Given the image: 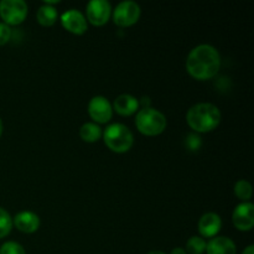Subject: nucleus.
<instances>
[{"mask_svg":"<svg viewBox=\"0 0 254 254\" xmlns=\"http://www.w3.org/2000/svg\"><path fill=\"white\" fill-rule=\"evenodd\" d=\"M221 68V56L211 45H200L189 54L186 69L189 74L198 81L211 79Z\"/></svg>","mask_w":254,"mask_h":254,"instance_id":"f257e3e1","label":"nucleus"},{"mask_svg":"<svg viewBox=\"0 0 254 254\" xmlns=\"http://www.w3.org/2000/svg\"><path fill=\"white\" fill-rule=\"evenodd\" d=\"M186 121L190 128L197 133H208L220 124L221 112L212 103H198L189 109Z\"/></svg>","mask_w":254,"mask_h":254,"instance_id":"f03ea898","label":"nucleus"},{"mask_svg":"<svg viewBox=\"0 0 254 254\" xmlns=\"http://www.w3.org/2000/svg\"><path fill=\"white\" fill-rule=\"evenodd\" d=\"M104 143L114 153H127L130 150L134 144L133 133L128 127L121 123H114L109 126L103 133Z\"/></svg>","mask_w":254,"mask_h":254,"instance_id":"7ed1b4c3","label":"nucleus"},{"mask_svg":"<svg viewBox=\"0 0 254 254\" xmlns=\"http://www.w3.org/2000/svg\"><path fill=\"white\" fill-rule=\"evenodd\" d=\"M135 126L144 135L155 136L165 130L166 118L161 112L145 107L136 114Z\"/></svg>","mask_w":254,"mask_h":254,"instance_id":"20e7f679","label":"nucleus"},{"mask_svg":"<svg viewBox=\"0 0 254 254\" xmlns=\"http://www.w3.org/2000/svg\"><path fill=\"white\" fill-rule=\"evenodd\" d=\"M27 15V5L22 0H2L0 1V16L4 24L19 25Z\"/></svg>","mask_w":254,"mask_h":254,"instance_id":"39448f33","label":"nucleus"},{"mask_svg":"<svg viewBox=\"0 0 254 254\" xmlns=\"http://www.w3.org/2000/svg\"><path fill=\"white\" fill-rule=\"evenodd\" d=\"M140 17V7L134 1H122L113 11V21L119 27H129Z\"/></svg>","mask_w":254,"mask_h":254,"instance_id":"423d86ee","label":"nucleus"},{"mask_svg":"<svg viewBox=\"0 0 254 254\" xmlns=\"http://www.w3.org/2000/svg\"><path fill=\"white\" fill-rule=\"evenodd\" d=\"M87 20L94 26H103L112 15V6L107 0H92L87 5Z\"/></svg>","mask_w":254,"mask_h":254,"instance_id":"0eeeda50","label":"nucleus"},{"mask_svg":"<svg viewBox=\"0 0 254 254\" xmlns=\"http://www.w3.org/2000/svg\"><path fill=\"white\" fill-rule=\"evenodd\" d=\"M89 117L96 123L104 124L108 123L113 117V107L111 106L109 101L102 96L93 97L88 104Z\"/></svg>","mask_w":254,"mask_h":254,"instance_id":"6e6552de","label":"nucleus"},{"mask_svg":"<svg viewBox=\"0 0 254 254\" xmlns=\"http://www.w3.org/2000/svg\"><path fill=\"white\" fill-rule=\"evenodd\" d=\"M233 225L237 230L251 231L254 226V206L251 202H243L235 208L232 215Z\"/></svg>","mask_w":254,"mask_h":254,"instance_id":"1a4fd4ad","label":"nucleus"},{"mask_svg":"<svg viewBox=\"0 0 254 254\" xmlns=\"http://www.w3.org/2000/svg\"><path fill=\"white\" fill-rule=\"evenodd\" d=\"M61 24L71 34L83 35L87 31L86 17L78 10L71 9L64 12L61 16Z\"/></svg>","mask_w":254,"mask_h":254,"instance_id":"9d476101","label":"nucleus"},{"mask_svg":"<svg viewBox=\"0 0 254 254\" xmlns=\"http://www.w3.org/2000/svg\"><path fill=\"white\" fill-rule=\"evenodd\" d=\"M222 227V220L215 212L205 213L198 222V232L205 238L215 237Z\"/></svg>","mask_w":254,"mask_h":254,"instance_id":"9b49d317","label":"nucleus"},{"mask_svg":"<svg viewBox=\"0 0 254 254\" xmlns=\"http://www.w3.org/2000/svg\"><path fill=\"white\" fill-rule=\"evenodd\" d=\"M12 225L16 226L17 230L24 233H34L39 230L40 218L31 211H22L15 216Z\"/></svg>","mask_w":254,"mask_h":254,"instance_id":"f8f14e48","label":"nucleus"},{"mask_svg":"<svg viewBox=\"0 0 254 254\" xmlns=\"http://www.w3.org/2000/svg\"><path fill=\"white\" fill-rule=\"evenodd\" d=\"M113 108L121 116L129 117L139 109V101L130 94H121L114 101Z\"/></svg>","mask_w":254,"mask_h":254,"instance_id":"ddd939ff","label":"nucleus"},{"mask_svg":"<svg viewBox=\"0 0 254 254\" xmlns=\"http://www.w3.org/2000/svg\"><path fill=\"white\" fill-rule=\"evenodd\" d=\"M207 254H236V245L228 237H215L206 245Z\"/></svg>","mask_w":254,"mask_h":254,"instance_id":"4468645a","label":"nucleus"},{"mask_svg":"<svg viewBox=\"0 0 254 254\" xmlns=\"http://www.w3.org/2000/svg\"><path fill=\"white\" fill-rule=\"evenodd\" d=\"M81 139L86 143H96L102 136V129L96 123H86L79 129Z\"/></svg>","mask_w":254,"mask_h":254,"instance_id":"2eb2a0df","label":"nucleus"},{"mask_svg":"<svg viewBox=\"0 0 254 254\" xmlns=\"http://www.w3.org/2000/svg\"><path fill=\"white\" fill-rule=\"evenodd\" d=\"M36 19L42 26H52L57 20V11L51 5L44 4L37 10Z\"/></svg>","mask_w":254,"mask_h":254,"instance_id":"dca6fc26","label":"nucleus"},{"mask_svg":"<svg viewBox=\"0 0 254 254\" xmlns=\"http://www.w3.org/2000/svg\"><path fill=\"white\" fill-rule=\"evenodd\" d=\"M252 185L246 180L237 181L235 185V193L240 200L247 202L251 197H252Z\"/></svg>","mask_w":254,"mask_h":254,"instance_id":"f3484780","label":"nucleus"},{"mask_svg":"<svg viewBox=\"0 0 254 254\" xmlns=\"http://www.w3.org/2000/svg\"><path fill=\"white\" fill-rule=\"evenodd\" d=\"M206 245L202 237H191L186 243V253L188 254H203L206 251Z\"/></svg>","mask_w":254,"mask_h":254,"instance_id":"a211bd4d","label":"nucleus"},{"mask_svg":"<svg viewBox=\"0 0 254 254\" xmlns=\"http://www.w3.org/2000/svg\"><path fill=\"white\" fill-rule=\"evenodd\" d=\"M12 228V218L9 212L0 207V240L6 237Z\"/></svg>","mask_w":254,"mask_h":254,"instance_id":"6ab92c4d","label":"nucleus"},{"mask_svg":"<svg viewBox=\"0 0 254 254\" xmlns=\"http://www.w3.org/2000/svg\"><path fill=\"white\" fill-rule=\"evenodd\" d=\"M0 254H26V252H25V250L22 248L21 245L10 241V242L4 243V245L1 246V248H0Z\"/></svg>","mask_w":254,"mask_h":254,"instance_id":"aec40b11","label":"nucleus"},{"mask_svg":"<svg viewBox=\"0 0 254 254\" xmlns=\"http://www.w3.org/2000/svg\"><path fill=\"white\" fill-rule=\"evenodd\" d=\"M10 39H11V29L6 24H0V46L7 44Z\"/></svg>","mask_w":254,"mask_h":254,"instance_id":"412c9836","label":"nucleus"},{"mask_svg":"<svg viewBox=\"0 0 254 254\" xmlns=\"http://www.w3.org/2000/svg\"><path fill=\"white\" fill-rule=\"evenodd\" d=\"M186 145H188L189 149H191V150H196V149L200 148L201 138L200 136L191 134V135H189L188 140H186Z\"/></svg>","mask_w":254,"mask_h":254,"instance_id":"4be33fe9","label":"nucleus"},{"mask_svg":"<svg viewBox=\"0 0 254 254\" xmlns=\"http://www.w3.org/2000/svg\"><path fill=\"white\" fill-rule=\"evenodd\" d=\"M171 254H188L184 248H175V250L171 251Z\"/></svg>","mask_w":254,"mask_h":254,"instance_id":"5701e85b","label":"nucleus"},{"mask_svg":"<svg viewBox=\"0 0 254 254\" xmlns=\"http://www.w3.org/2000/svg\"><path fill=\"white\" fill-rule=\"evenodd\" d=\"M242 254H254V247L253 246H248L245 251H243Z\"/></svg>","mask_w":254,"mask_h":254,"instance_id":"b1692460","label":"nucleus"},{"mask_svg":"<svg viewBox=\"0 0 254 254\" xmlns=\"http://www.w3.org/2000/svg\"><path fill=\"white\" fill-rule=\"evenodd\" d=\"M148 254H165V253L161 252V251H151V252L148 253Z\"/></svg>","mask_w":254,"mask_h":254,"instance_id":"393cba45","label":"nucleus"},{"mask_svg":"<svg viewBox=\"0 0 254 254\" xmlns=\"http://www.w3.org/2000/svg\"><path fill=\"white\" fill-rule=\"evenodd\" d=\"M1 134H2V122L1 119H0V136H1Z\"/></svg>","mask_w":254,"mask_h":254,"instance_id":"a878e982","label":"nucleus"}]
</instances>
